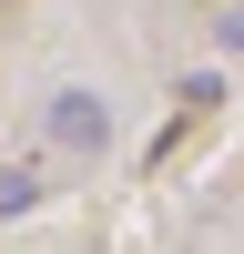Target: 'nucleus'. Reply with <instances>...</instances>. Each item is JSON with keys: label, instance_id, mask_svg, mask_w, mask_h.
<instances>
[{"label": "nucleus", "instance_id": "obj_2", "mask_svg": "<svg viewBox=\"0 0 244 254\" xmlns=\"http://www.w3.org/2000/svg\"><path fill=\"white\" fill-rule=\"evenodd\" d=\"M31 203H41V173L31 163H0V214H31Z\"/></svg>", "mask_w": 244, "mask_h": 254}, {"label": "nucleus", "instance_id": "obj_1", "mask_svg": "<svg viewBox=\"0 0 244 254\" xmlns=\"http://www.w3.org/2000/svg\"><path fill=\"white\" fill-rule=\"evenodd\" d=\"M41 132H51L61 153H102V142H112V102H102L92 81H61V92L41 102Z\"/></svg>", "mask_w": 244, "mask_h": 254}]
</instances>
